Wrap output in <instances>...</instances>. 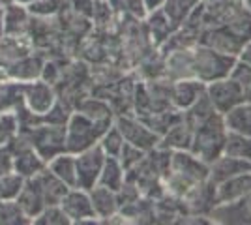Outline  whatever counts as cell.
Wrapping results in <instances>:
<instances>
[{
  "label": "cell",
  "instance_id": "19",
  "mask_svg": "<svg viewBox=\"0 0 251 225\" xmlns=\"http://www.w3.org/2000/svg\"><path fill=\"white\" fill-rule=\"evenodd\" d=\"M47 169L68 188H77V161L72 152H60L47 161Z\"/></svg>",
  "mask_w": 251,
  "mask_h": 225
},
{
  "label": "cell",
  "instance_id": "17",
  "mask_svg": "<svg viewBox=\"0 0 251 225\" xmlns=\"http://www.w3.org/2000/svg\"><path fill=\"white\" fill-rule=\"evenodd\" d=\"M15 201L21 206L23 212L26 214V218L30 220V224H32V220L47 206L45 197H43V192H42V186H40L36 176L25 180V186H23L21 193H19V197H17Z\"/></svg>",
  "mask_w": 251,
  "mask_h": 225
},
{
  "label": "cell",
  "instance_id": "30",
  "mask_svg": "<svg viewBox=\"0 0 251 225\" xmlns=\"http://www.w3.org/2000/svg\"><path fill=\"white\" fill-rule=\"evenodd\" d=\"M66 0H34L26 8L30 11L32 17L38 19H45V17H52L64 8Z\"/></svg>",
  "mask_w": 251,
  "mask_h": 225
},
{
  "label": "cell",
  "instance_id": "28",
  "mask_svg": "<svg viewBox=\"0 0 251 225\" xmlns=\"http://www.w3.org/2000/svg\"><path fill=\"white\" fill-rule=\"evenodd\" d=\"M25 176H21L19 173L10 171L6 175L0 176V199H6V201H15L21 193L23 186H25Z\"/></svg>",
  "mask_w": 251,
  "mask_h": 225
},
{
  "label": "cell",
  "instance_id": "2",
  "mask_svg": "<svg viewBox=\"0 0 251 225\" xmlns=\"http://www.w3.org/2000/svg\"><path fill=\"white\" fill-rule=\"evenodd\" d=\"M225 135H227V129H225V124H223V117L216 115V117H212L206 122L199 124L197 128H193L189 150L197 158H201L204 163L210 165L218 156L223 154Z\"/></svg>",
  "mask_w": 251,
  "mask_h": 225
},
{
  "label": "cell",
  "instance_id": "4",
  "mask_svg": "<svg viewBox=\"0 0 251 225\" xmlns=\"http://www.w3.org/2000/svg\"><path fill=\"white\" fill-rule=\"evenodd\" d=\"M109 126L111 124L96 122L79 111L70 115L68 122H66V152L79 154V152L98 145L101 133Z\"/></svg>",
  "mask_w": 251,
  "mask_h": 225
},
{
  "label": "cell",
  "instance_id": "5",
  "mask_svg": "<svg viewBox=\"0 0 251 225\" xmlns=\"http://www.w3.org/2000/svg\"><path fill=\"white\" fill-rule=\"evenodd\" d=\"M115 126L120 129L122 137L126 143L133 145L137 149L150 152V150L157 149L159 145V135H157L154 129H150L147 122L141 117H129V115H120L116 117Z\"/></svg>",
  "mask_w": 251,
  "mask_h": 225
},
{
  "label": "cell",
  "instance_id": "10",
  "mask_svg": "<svg viewBox=\"0 0 251 225\" xmlns=\"http://www.w3.org/2000/svg\"><path fill=\"white\" fill-rule=\"evenodd\" d=\"M75 161H77V188H83V190L94 188L103 167L105 152L100 149V145H94L75 154Z\"/></svg>",
  "mask_w": 251,
  "mask_h": 225
},
{
  "label": "cell",
  "instance_id": "14",
  "mask_svg": "<svg viewBox=\"0 0 251 225\" xmlns=\"http://www.w3.org/2000/svg\"><path fill=\"white\" fill-rule=\"evenodd\" d=\"M88 193H90V201H92L94 214L100 222H109L111 218H115L120 212L122 203H120L118 192H113L109 188H103V186H98L96 184L94 188L88 190Z\"/></svg>",
  "mask_w": 251,
  "mask_h": 225
},
{
  "label": "cell",
  "instance_id": "26",
  "mask_svg": "<svg viewBox=\"0 0 251 225\" xmlns=\"http://www.w3.org/2000/svg\"><path fill=\"white\" fill-rule=\"evenodd\" d=\"M223 154L234 156V158H240V160L251 163V137L227 131L225 145H223Z\"/></svg>",
  "mask_w": 251,
  "mask_h": 225
},
{
  "label": "cell",
  "instance_id": "16",
  "mask_svg": "<svg viewBox=\"0 0 251 225\" xmlns=\"http://www.w3.org/2000/svg\"><path fill=\"white\" fill-rule=\"evenodd\" d=\"M2 19H4V28H6V36H15V38H23L25 32L28 30L30 19V11L26 6L17 4V2H8L2 6Z\"/></svg>",
  "mask_w": 251,
  "mask_h": 225
},
{
  "label": "cell",
  "instance_id": "13",
  "mask_svg": "<svg viewBox=\"0 0 251 225\" xmlns=\"http://www.w3.org/2000/svg\"><path fill=\"white\" fill-rule=\"evenodd\" d=\"M23 100L32 115H40V117L47 115L56 103V98L49 83H42V81L23 83Z\"/></svg>",
  "mask_w": 251,
  "mask_h": 225
},
{
  "label": "cell",
  "instance_id": "9",
  "mask_svg": "<svg viewBox=\"0 0 251 225\" xmlns=\"http://www.w3.org/2000/svg\"><path fill=\"white\" fill-rule=\"evenodd\" d=\"M58 204H60L64 214L68 216V220L72 224H94V222H100L94 214L88 190L70 188L68 192L64 193V197L60 199Z\"/></svg>",
  "mask_w": 251,
  "mask_h": 225
},
{
  "label": "cell",
  "instance_id": "1",
  "mask_svg": "<svg viewBox=\"0 0 251 225\" xmlns=\"http://www.w3.org/2000/svg\"><path fill=\"white\" fill-rule=\"evenodd\" d=\"M208 180V163L197 158L191 150H173L169 169L163 176L165 195L182 199L197 184Z\"/></svg>",
  "mask_w": 251,
  "mask_h": 225
},
{
  "label": "cell",
  "instance_id": "3",
  "mask_svg": "<svg viewBox=\"0 0 251 225\" xmlns=\"http://www.w3.org/2000/svg\"><path fill=\"white\" fill-rule=\"evenodd\" d=\"M236 58L221 54L206 45L195 43L191 49V68H193V77L199 79L201 83H212L216 79L230 75L234 68Z\"/></svg>",
  "mask_w": 251,
  "mask_h": 225
},
{
  "label": "cell",
  "instance_id": "20",
  "mask_svg": "<svg viewBox=\"0 0 251 225\" xmlns=\"http://www.w3.org/2000/svg\"><path fill=\"white\" fill-rule=\"evenodd\" d=\"M45 167H47V161L32 149V145L19 150L17 154H13V171L19 173L25 178L38 176Z\"/></svg>",
  "mask_w": 251,
  "mask_h": 225
},
{
  "label": "cell",
  "instance_id": "25",
  "mask_svg": "<svg viewBox=\"0 0 251 225\" xmlns=\"http://www.w3.org/2000/svg\"><path fill=\"white\" fill-rule=\"evenodd\" d=\"M42 70H43L42 62H38L36 58L25 54L21 58L13 60V66L10 68V74H11V77L17 79L19 83H30V81L40 77Z\"/></svg>",
  "mask_w": 251,
  "mask_h": 225
},
{
  "label": "cell",
  "instance_id": "31",
  "mask_svg": "<svg viewBox=\"0 0 251 225\" xmlns=\"http://www.w3.org/2000/svg\"><path fill=\"white\" fill-rule=\"evenodd\" d=\"M32 224L38 225H68L72 224L68 220V216L64 214V210L60 208V204H47L40 214L32 220Z\"/></svg>",
  "mask_w": 251,
  "mask_h": 225
},
{
  "label": "cell",
  "instance_id": "33",
  "mask_svg": "<svg viewBox=\"0 0 251 225\" xmlns=\"http://www.w3.org/2000/svg\"><path fill=\"white\" fill-rule=\"evenodd\" d=\"M145 156H147V152H145V150L137 149V147H133V145L126 143L122 152H120V156H118V160H120V163L124 165L126 171L129 173V171H133L137 165L145 160Z\"/></svg>",
  "mask_w": 251,
  "mask_h": 225
},
{
  "label": "cell",
  "instance_id": "23",
  "mask_svg": "<svg viewBox=\"0 0 251 225\" xmlns=\"http://www.w3.org/2000/svg\"><path fill=\"white\" fill-rule=\"evenodd\" d=\"M126 178H127V171L124 169V165L120 163V160L113 158V156H105L103 167H101V173L98 176V186L109 188L113 192H120V188L124 186Z\"/></svg>",
  "mask_w": 251,
  "mask_h": 225
},
{
  "label": "cell",
  "instance_id": "18",
  "mask_svg": "<svg viewBox=\"0 0 251 225\" xmlns=\"http://www.w3.org/2000/svg\"><path fill=\"white\" fill-rule=\"evenodd\" d=\"M216 186V199L218 203H230V201H238L244 195L251 192V171L240 173L236 176H230L227 180H223Z\"/></svg>",
  "mask_w": 251,
  "mask_h": 225
},
{
  "label": "cell",
  "instance_id": "36",
  "mask_svg": "<svg viewBox=\"0 0 251 225\" xmlns=\"http://www.w3.org/2000/svg\"><path fill=\"white\" fill-rule=\"evenodd\" d=\"M165 2H167V0H141V4H143V8H145V11H147V13H152V11H157V10H163Z\"/></svg>",
  "mask_w": 251,
  "mask_h": 225
},
{
  "label": "cell",
  "instance_id": "15",
  "mask_svg": "<svg viewBox=\"0 0 251 225\" xmlns=\"http://www.w3.org/2000/svg\"><path fill=\"white\" fill-rule=\"evenodd\" d=\"M246 171H251L250 161H244L240 158H234V156L221 154L208 165V180L212 184H220L223 180L230 178V176H236V175Z\"/></svg>",
  "mask_w": 251,
  "mask_h": 225
},
{
  "label": "cell",
  "instance_id": "39",
  "mask_svg": "<svg viewBox=\"0 0 251 225\" xmlns=\"http://www.w3.org/2000/svg\"><path fill=\"white\" fill-rule=\"evenodd\" d=\"M8 2H11V0H0V4L4 6V4H8Z\"/></svg>",
  "mask_w": 251,
  "mask_h": 225
},
{
  "label": "cell",
  "instance_id": "34",
  "mask_svg": "<svg viewBox=\"0 0 251 225\" xmlns=\"http://www.w3.org/2000/svg\"><path fill=\"white\" fill-rule=\"evenodd\" d=\"M13 171V154L8 149L0 147V176Z\"/></svg>",
  "mask_w": 251,
  "mask_h": 225
},
{
  "label": "cell",
  "instance_id": "41",
  "mask_svg": "<svg viewBox=\"0 0 251 225\" xmlns=\"http://www.w3.org/2000/svg\"><path fill=\"white\" fill-rule=\"evenodd\" d=\"M0 10H2V4H0Z\"/></svg>",
  "mask_w": 251,
  "mask_h": 225
},
{
  "label": "cell",
  "instance_id": "6",
  "mask_svg": "<svg viewBox=\"0 0 251 225\" xmlns=\"http://www.w3.org/2000/svg\"><path fill=\"white\" fill-rule=\"evenodd\" d=\"M204 94L220 115H225L227 111H230L232 107H236L238 103L244 101L240 85L230 75L216 79L212 83H206L204 85Z\"/></svg>",
  "mask_w": 251,
  "mask_h": 225
},
{
  "label": "cell",
  "instance_id": "40",
  "mask_svg": "<svg viewBox=\"0 0 251 225\" xmlns=\"http://www.w3.org/2000/svg\"><path fill=\"white\" fill-rule=\"evenodd\" d=\"M94 2H103V0H94Z\"/></svg>",
  "mask_w": 251,
  "mask_h": 225
},
{
  "label": "cell",
  "instance_id": "38",
  "mask_svg": "<svg viewBox=\"0 0 251 225\" xmlns=\"http://www.w3.org/2000/svg\"><path fill=\"white\" fill-rule=\"evenodd\" d=\"M11 2H17V4H23V6H28V4L34 2V0H11Z\"/></svg>",
  "mask_w": 251,
  "mask_h": 225
},
{
  "label": "cell",
  "instance_id": "24",
  "mask_svg": "<svg viewBox=\"0 0 251 225\" xmlns=\"http://www.w3.org/2000/svg\"><path fill=\"white\" fill-rule=\"evenodd\" d=\"M202 0H167L163 6V13L167 15L175 26H182L186 19L195 11Z\"/></svg>",
  "mask_w": 251,
  "mask_h": 225
},
{
  "label": "cell",
  "instance_id": "12",
  "mask_svg": "<svg viewBox=\"0 0 251 225\" xmlns=\"http://www.w3.org/2000/svg\"><path fill=\"white\" fill-rule=\"evenodd\" d=\"M202 94H204V83H201L195 77L171 81V86H169L171 107L178 111H186L188 107H191Z\"/></svg>",
  "mask_w": 251,
  "mask_h": 225
},
{
  "label": "cell",
  "instance_id": "27",
  "mask_svg": "<svg viewBox=\"0 0 251 225\" xmlns=\"http://www.w3.org/2000/svg\"><path fill=\"white\" fill-rule=\"evenodd\" d=\"M98 145H100V149L105 152V156H113V158H118V156H120L126 141H124V137H122V133H120V129L115 126V122L101 133Z\"/></svg>",
  "mask_w": 251,
  "mask_h": 225
},
{
  "label": "cell",
  "instance_id": "29",
  "mask_svg": "<svg viewBox=\"0 0 251 225\" xmlns=\"http://www.w3.org/2000/svg\"><path fill=\"white\" fill-rule=\"evenodd\" d=\"M30 224V220L21 210L17 201L0 199V225H23Z\"/></svg>",
  "mask_w": 251,
  "mask_h": 225
},
{
  "label": "cell",
  "instance_id": "11",
  "mask_svg": "<svg viewBox=\"0 0 251 225\" xmlns=\"http://www.w3.org/2000/svg\"><path fill=\"white\" fill-rule=\"evenodd\" d=\"M210 222L223 225H251V192L238 201L218 203L210 212Z\"/></svg>",
  "mask_w": 251,
  "mask_h": 225
},
{
  "label": "cell",
  "instance_id": "22",
  "mask_svg": "<svg viewBox=\"0 0 251 225\" xmlns=\"http://www.w3.org/2000/svg\"><path fill=\"white\" fill-rule=\"evenodd\" d=\"M191 133H193V129L188 126V122L182 120L176 122L173 128H169L161 137H159V149L163 150H169V152H173V150H189V145H191Z\"/></svg>",
  "mask_w": 251,
  "mask_h": 225
},
{
  "label": "cell",
  "instance_id": "7",
  "mask_svg": "<svg viewBox=\"0 0 251 225\" xmlns=\"http://www.w3.org/2000/svg\"><path fill=\"white\" fill-rule=\"evenodd\" d=\"M32 149L45 161L66 150V124L38 126L32 131Z\"/></svg>",
  "mask_w": 251,
  "mask_h": 225
},
{
  "label": "cell",
  "instance_id": "8",
  "mask_svg": "<svg viewBox=\"0 0 251 225\" xmlns=\"http://www.w3.org/2000/svg\"><path fill=\"white\" fill-rule=\"evenodd\" d=\"M244 38H240L236 32H232L229 26L225 25H218V26H208V28H202L197 36V43L201 45H206L210 49L218 51L221 54H227V56H234L240 51V47L244 45Z\"/></svg>",
  "mask_w": 251,
  "mask_h": 225
},
{
  "label": "cell",
  "instance_id": "35",
  "mask_svg": "<svg viewBox=\"0 0 251 225\" xmlns=\"http://www.w3.org/2000/svg\"><path fill=\"white\" fill-rule=\"evenodd\" d=\"M236 60L242 62V64H246L248 68H251V38L244 42V45H242L238 54H236Z\"/></svg>",
  "mask_w": 251,
  "mask_h": 225
},
{
  "label": "cell",
  "instance_id": "32",
  "mask_svg": "<svg viewBox=\"0 0 251 225\" xmlns=\"http://www.w3.org/2000/svg\"><path fill=\"white\" fill-rule=\"evenodd\" d=\"M230 77L240 85L242 94H244V101H250L251 103V68H248L242 62H234V68L230 72Z\"/></svg>",
  "mask_w": 251,
  "mask_h": 225
},
{
  "label": "cell",
  "instance_id": "37",
  "mask_svg": "<svg viewBox=\"0 0 251 225\" xmlns=\"http://www.w3.org/2000/svg\"><path fill=\"white\" fill-rule=\"evenodd\" d=\"M6 38V28H4V19H2V10H0V42Z\"/></svg>",
  "mask_w": 251,
  "mask_h": 225
},
{
  "label": "cell",
  "instance_id": "21",
  "mask_svg": "<svg viewBox=\"0 0 251 225\" xmlns=\"http://www.w3.org/2000/svg\"><path fill=\"white\" fill-rule=\"evenodd\" d=\"M223 117V124L227 131L232 133H240L246 137H251V103L250 101H242L236 107L227 111Z\"/></svg>",
  "mask_w": 251,
  "mask_h": 225
}]
</instances>
